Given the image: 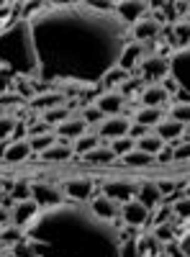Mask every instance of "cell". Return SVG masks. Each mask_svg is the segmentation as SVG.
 I'll list each match as a JSON object with an SVG mask.
<instances>
[{
  "instance_id": "57",
  "label": "cell",
  "mask_w": 190,
  "mask_h": 257,
  "mask_svg": "<svg viewBox=\"0 0 190 257\" xmlns=\"http://www.w3.org/2000/svg\"><path fill=\"white\" fill-rule=\"evenodd\" d=\"M157 257H167V254H164V252H162V254H157Z\"/></svg>"
},
{
  "instance_id": "11",
  "label": "cell",
  "mask_w": 190,
  "mask_h": 257,
  "mask_svg": "<svg viewBox=\"0 0 190 257\" xmlns=\"http://www.w3.org/2000/svg\"><path fill=\"white\" fill-rule=\"evenodd\" d=\"M129 126H131V121L126 118L123 113L121 116H105L100 123H98V137L100 139H108V142H113V139H118V137H126L129 134Z\"/></svg>"
},
{
  "instance_id": "1",
  "label": "cell",
  "mask_w": 190,
  "mask_h": 257,
  "mask_svg": "<svg viewBox=\"0 0 190 257\" xmlns=\"http://www.w3.org/2000/svg\"><path fill=\"white\" fill-rule=\"evenodd\" d=\"M39 62V82L57 88H95L103 82L129 44V26L116 13L88 3H47L29 18Z\"/></svg>"
},
{
  "instance_id": "29",
  "label": "cell",
  "mask_w": 190,
  "mask_h": 257,
  "mask_svg": "<svg viewBox=\"0 0 190 257\" xmlns=\"http://www.w3.org/2000/svg\"><path fill=\"white\" fill-rule=\"evenodd\" d=\"M26 239V229H21L16 224H8L6 229H0V244L3 247H16Z\"/></svg>"
},
{
  "instance_id": "56",
  "label": "cell",
  "mask_w": 190,
  "mask_h": 257,
  "mask_svg": "<svg viewBox=\"0 0 190 257\" xmlns=\"http://www.w3.org/2000/svg\"><path fill=\"white\" fill-rule=\"evenodd\" d=\"M185 21H187V24H190V11H187V18H185Z\"/></svg>"
},
{
  "instance_id": "37",
  "label": "cell",
  "mask_w": 190,
  "mask_h": 257,
  "mask_svg": "<svg viewBox=\"0 0 190 257\" xmlns=\"http://www.w3.org/2000/svg\"><path fill=\"white\" fill-rule=\"evenodd\" d=\"M172 216L180 219V221H187L190 219V198L187 196H180L172 201Z\"/></svg>"
},
{
  "instance_id": "22",
  "label": "cell",
  "mask_w": 190,
  "mask_h": 257,
  "mask_svg": "<svg viewBox=\"0 0 190 257\" xmlns=\"http://www.w3.org/2000/svg\"><path fill=\"white\" fill-rule=\"evenodd\" d=\"M31 144H29V139H21V142H8V147H6V152H3V160L6 162H11V165H21V162H26L29 157H31Z\"/></svg>"
},
{
  "instance_id": "45",
  "label": "cell",
  "mask_w": 190,
  "mask_h": 257,
  "mask_svg": "<svg viewBox=\"0 0 190 257\" xmlns=\"http://www.w3.org/2000/svg\"><path fill=\"white\" fill-rule=\"evenodd\" d=\"M118 257H139V247H136V237H134V239H123V242H121V249H118Z\"/></svg>"
},
{
  "instance_id": "15",
  "label": "cell",
  "mask_w": 190,
  "mask_h": 257,
  "mask_svg": "<svg viewBox=\"0 0 190 257\" xmlns=\"http://www.w3.org/2000/svg\"><path fill=\"white\" fill-rule=\"evenodd\" d=\"M90 211L95 213L98 219H103V221H113L116 216H118V211H121V203H116L113 198H108V196H93L90 198Z\"/></svg>"
},
{
  "instance_id": "17",
  "label": "cell",
  "mask_w": 190,
  "mask_h": 257,
  "mask_svg": "<svg viewBox=\"0 0 190 257\" xmlns=\"http://www.w3.org/2000/svg\"><path fill=\"white\" fill-rule=\"evenodd\" d=\"M144 59V44H136V41H129L121 52V59H118V67L126 70V72H134Z\"/></svg>"
},
{
  "instance_id": "38",
  "label": "cell",
  "mask_w": 190,
  "mask_h": 257,
  "mask_svg": "<svg viewBox=\"0 0 190 257\" xmlns=\"http://www.w3.org/2000/svg\"><path fill=\"white\" fill-rule=\"evenodd\" d=\"M170 118L182 123V126H187L190 123V103H175L170 108Z\"/></svg>"
},
{
  "instance_id": "25",
  "label": "cell",
  "mask_w": 190,
  "mask_h": 257,
  "mask_svg": "<svg viewBox=\"0 0 190 257\" xmlns=\"http://www.w3.org/2000/svg\"><path fill=\"white\" fill-rule=\"evenodd\" d=\"M136 247H139V257H157L164 252V244L154 237V231L136 237Z\"/></svg>"
},
{
  "instance_id": "4",
  "label": "cell",
  "mask_w": 190,
  "mask_h": 257,
  "mask_svg": "<svg viewBox=\"0 0 190 257\" xmlns=\"http://www.w3.org/2000/svg\"><path fill=\"white\" fill-rule=\"evenodd\" d=\"M170 75L175 77L180 90L190 93V44L172 52V57H170Z\"/></svg>"
},
{
  "instance_id": "53",
  "label": "cell",
  "mask_w": 190,
  "mask_h": 257,
  "mask_svg": "<svg viewBox=\"0 0 190 257\" xmlns=\"http://www.w3.org/2000/svg\"><path fill=\"white\" fill-rule=\"evenodd\" d=\"M11 224V211L6 206H0V229H6Z\"/></svg>"
},
{
  "instance_id": "8",
  "label": "cell",
  "mask_w": 190,
  "mask_h": 257,
  "mask_svg": "<svg viewBox=\"0 0 190 257\" xmlns=\"http://www.w3.org/2000/svg\"><path fill=\"white\" fill-rule=\"evenodd\" d=\"M31 198L41 206V208H54L59 203H67L62 188L52 185V183H31Z\"/></svg>"
},
{
  "instance_id": "46",
  "label": "cell",
  "mask_w": 190,
  "mask_h": 257,
  "mask_svg": "<svg viewBox=\"0 0 190 257\" xmlns=\"http://www.w3.org/2000/svg\"><path fill=\"white\" fill-rule=\"evenodd\" d=\"M172 149H175V162H190V142H177Z\"/></svg>"
},
{
  "instance_id": "31",
  "label": "cell",
  "mask_w": 190,
  "mask_h": 257,
  "mask_svg": "<svg viewBox=\"0 0 190 257\" xmlns=\"http://www.w3.org/2000/svg\"><path fill=\"white\" fill-rule=\"evenodd\" d=\"M162 147H164V142L154 134V132H149L146 137H141V139H136V149H141V152H146V155H152V157H157L159 152H162Z\"/></svg>"
},
{
  "instance_id": "35",
  "label": "cell",
  "mask_w": 190,
  "mask_h": 257,
  "mask_svg": "<svg viewBox=\"0 0 190 257\" xmlns=\"http://www.w3.org/2000/svg\"><path fill=\"white\" fill-rule=\"evenodd\" d=\"M16 126H18L16 116H11V113L0 116V142H11L16 134Z\"/></svg>"
},
{
  "instance_id": "3",
  "label": "cell",
  "mask_w": 190,
  "mask_h": 257,
  "mask_svg": "<svg viewBox=\"0 0 190 257\" xmlns=\"http://www.w3.org/2000/svg\"><path fill=\"white\" fill-rule=\"evenodd\" d=\"M0 67H8L11 72H16V77L39 80V62L29 21L18 18L16 24L0 29Z\"/></svg>"
},
{
  "instance_id": "54",
  "label": "cell",
  "mask_w": 190,
  "mask_h": 257,
  "mask_svg": "<svg viewBox=\"0 0 190 257\" xmlns=\"http://www.w3.org/2000/svg\"><path fill=\"white\" fill-rule=\"evenodd\" d=\"M185 196H187V198H190V183H187V185H185Z\"/></svg>"
},
{
  "instance_id": "48",
  "label": "cell",
  "mask_w": 190,
  "mask_h": 257,
  "mask_svg": "<svg viewBox=\"0 0 190 257\" xmlns=\"http://www.w3.org/2000/svg\"><path fill=\"white\" fill-rule=\"evenodd\" d=\"M154 183H157V188H159V193H162V198L177 193V183H175V180H154Z\"/></svg>"
},
{
  "instance_id": "19",
  "label": "cell",
  "mask_w": 190,
  "mask_h": 257,
  "mask_svg": "<svg viewBox=\"0 0 190 257\" xmlns=\"http://www.w3.org/2000/svg\"><path fill=\"white\" fill-rule=\"evenodd\" d=\"M88 132V123L82 121L80 116H70L65 123H59L57 128H54V134H57V139H62V142H67V139H77V137H82Z\"/></svg>"
},
{
  "instance_id": "24",
  "label": "cell",
  "mask_w": 190,
  "mask_h": 257,
  "mask_svg": "<svg viewBox=\"0 0 190 257\" xmlns=\"http://www.w3.org/2000/svg\"><path fill=\"white\" fill-rule=\"evenodd\" d=\"M72 157H75V149H72V144H67V142H57L54 147L47 149V152L39 155L41 162H49V165H52V162H54V165H57V162H67V160H72Z\"/></svg>"
},
{
  "instance_id": "55",
  "label": "cell",
  "mask_w": 190,
  "mask_h": 257,
  "mask_svg": "<svg viewBox=\"0 0 190 257\" xmlns=\"http://www.w3.org/2000/svg\"><path fill=\"white\" fill-rule=\"evenodd\" d=\"M0 116H6V108H3V105H0Z\"/></svg>"
},
{
  "instance_id": "30",
  "label": "cell",
  "mask_w": 190,
  "mask_h": 257,
  "mask_svg": "<svg viewBox=\"0 0 190 257\" xmlns=\"http://www.w3.org/2000/svg\"><path fill=\"white\" fill-rule=\"evenodd\" d=\"M164 118V111L162 108H139L134 113V123H141V126H157L159 121Z\"/></svg>"
},
{
  "instance_id": "51",
  "label": "cell",
  "mask_w": 190,
  "mask_h": 257,
  "mask_svg": "<svg viewBox=\"0 0 190 257\" xmlns=\"http://www.w3.org/2000/svg\"><path fill=\"white\" fill-rule=\"evenodd\" d=\"M157 85H162V88H164L167 93H170V95L180 90V88H177V82H175V77H172V75H167V77H164L162 82H157Z\"/></svg>"
},
{
  "instance_id": "18",
  "label": "cell",
  "mask_w": 190,
  "mask_h": 257,
  "mask_svg": "<svg viewBox=\"0 0 190 257\" xmlns=\"http://www.w3.org/2000/svg\"><path fill=\"white\" fill-rule=\"evenodd\" d=\"M182 132H185V126L177 123V121H172V118H162V121L154 126V134H157L164 144H170V147H175V144L180 142Z\"/></svg>"
},
{
  "instance_id": "32",
  "label": "cell",
  "mask_w": 190,
  "mask_h": 257,
  "mask_svg": "<svg viewBox=\"0 0 190 257\" xmlns=\"http://www.w3.org/2000/svg\"><path fill=\"white\" fill-rule=\"evenodd\" d=\"M121 162H123L126 167H152V165H154V157L146 155V152H141V149H131L129 155L121 157Z\"/></svg>"
},
{
  "instance_id": "2",
  "label": "cell",
  "mask_w": 190,
  "mask_h": 257,
  "mask_svg": "<svg viewBox=\"0 0 190 257\" xmlns=\"http://www.w3.org/2000/svg\"><path fill=\"white\" fill-rule=\"evenodd\" d=\"M34 257H118L121 239L113 221H103L88 203H59L39 211L26 226Z\"/></svg>"
},
{
  "instance_id": "5",
  "label": "cell",
  "mask_w": 190,
  "mask_h": 257,
  "mask_svg": "<svg viewBox=\"0 0 190 257\" xmlns=\"http://www.w3.org/2000/svg\"><path fill=\"white\" fill-rule=\"evenodd\" d=\"M136 72H139V77L154 80V85H157V82H162L167 75H170V57H159V54L144 57L141 64H139V67H136L131 75H136Z\"/></svg>"
},
{
  "instance_id": "50",
  "label": "cell",
  "mask_w": 190,
  "mask_h": 257,
  "mask_svg": "<svg viewBox=\"0 0 190 257\" xmlns=\"http://www.w3.org/2000/svg\"><path fill=\"white\" fill-rule=\"evenodd\" d=\"M146 134H149V128L141 126V123H134V121H131V126H129V134H126V137H131V139L136 142V139H141V137H146Z\"/></svg>"
},
{
  "instance_id": "21",
  "label": "cell",
  "mask_w": 190,
  "mask_h": 257,
  "mask_svg": "<svg viewBox=\"0 0 190 257\" xmlns=\"http://www.w3.org/2000/svg\"><path fill=\"white\" fill-rule=\"evenodd\" d=\"M164 31H167V36H170L172 52L190 44V24H187V21H172V24L167 26Z\"/></svg>"
},
{
  "instance_id": "7",
  "label": "cell",
  "mask_w": 190,
  "mask_h": 257,
  "mask_svg": "<svg viewBox=\"0 0 190 257\" xmlns=\"http://www.w3.org/2000/svg\"><path fill=\"white\" fill-rule=\"evenodd\" d=\"M93 190H95V183L90 178H72V180L62 183V193L72 203H90Z\"/></svg>"
},
{
  "instance_id": "10",
  "label": "cell",
  "mask_w": 190,
  "mask_h": 257,
  "mask_svg": "<svg viewBox=\"0 0 190 257\" xmlns=\"http://www.w3.org/2000/svg\"><path fill=\"white\" fill-rule=\"evenodd\" d=\"M118 216H121V221H123L126 226H136V229L152 221V219H149V216H152L149 208H146L144 203H139L136 198H134V201H126V203H121Z\"/></svg>"
},
{
  "instance_id": "42",
  "label": "cell",
  "mask_w": 190,
  "mask_h": 257,
  "mask_svg": "<svg viewBox=\"0 0 190 257\" xmlns=\"http://www.w3.org/2000/svg\"><path fill=\"white\" fill-rule=\"evenodd\" d=\"M141 90H144V85H141V80H134V77H129L121 88H118V93L123 95V98H129V95H134V93H139L141 95Z\"/></svg>"
},
{
  "instance_id": "14",
  "label": "cell",
  "mask_w": 190,
  "mask_h": 257,
  "mask_svg": "<svg viewBox=\"0 0 190 257\" xmlns=\"http://www.w3.org/2000/svg\"><path fill=\"white\" fill-rule=\"evenodd\" d=\"M95 108L103 113V116H121L123 105H126V98L118 93V90H105L95 98Z\"/></svg>"
},
{
  "instance_id": "39",
  "label": "cell",
  "mask_w": 190,
  "mask_h": 257,
  "mask_svg": "<svg viewBox=\"0 0 190 257\" xmlns=\"http://www.w3.org/2000/svg\"><path fill=\"white\" fill-rule=\"evenodd\" d=\"M11 198H16V201H29V198H31V183L16 180V183L11 185Z\"/></svg>"
},
{
  "instance_id": "36",
  "label": "cell",
  "mask_w": 190,
  "mask_h": 257,
  "mask_svg": "<svg viewBox=\"0 0 190 257\" xmlns=\"http://www.w3.org/2000/svg\"><path fill=\"white\" fill-rule=\"evenodd\" d=\"M108 147L113 149L116 157H123V155H129L131 149H136V142H134L131 137H118V139H113Z\"/></svg>"
},
{
  "instance_id": "43",
  "label": "cell",
  "mask_w": 190,
  "mask_h": 257,
  "mask_svg": "<svg viewBox=\"0 0 190 257\" xmlns=\"http://www.w3.org/2000/svg\"><path fill=\"white\" fill-rule=\"evenodd\" d=\"M13 82H16V72H11L8 67H0V95L11 93L13 90Z\"/></svg>"
},
{
  "instance_id": "9",
  "label": "cell",
  "mask_w": 190,
  "mask_h": 257,
  "mask_svg": "<svg viewBox=\"0 0 190 257\" xmlns=\"http://www.w3.org/2000/svg\"><path fill=\"white\" fill-rule=\"evenodd\" d=\"M100 193L113 198L116 203H126V201H134V196L139 193V183H134V180H105L100 185Z\"/></svg>"
},
{
  "instance_id": "41",
  "label": "cell",
  "mask_w": 190,
  "mask_h": 257,
  "mask_svg": "<svg viewBox=\"0 0 190 257\" xmlns=\"http://www.w3.org/2000/svg\"><path fill=\"white\" fill-rule=\"evenodd\" d=\"M0 105L6 108V113H8V111L13 113V108H21V105H24V98H21L16 90H11V93H3V95H0Z\"/></svg>"
},
{
  "instance_id": "23",
  "label": "cell",
  "mask_w": 190,
  "mask_h": 257,
  "mask_svg": "<svg viewBox=\"0 0 190 257\" xmlns=\"http://www.w3.org/2000/svg\"><path fill=\"white\" fill-rule=\"evenodd\" d=\"M136 201H139V203H144L149 211H152V208H157V206L162 203V193H159L157 183H154V180H144V183H139Z\"/></svg>"
},
{
  "instance_id": "28",
  "label": "cell",
  "mask_w": 190,
  "mask_h": 257,
  "mask_svg": "<svg viewBox=\"0 0 190 257\" xmlns=\"http://www.w3.org/2000/svg\"><path fill=\"white\" fill-rule=\"evenodd\" d=\"M95 147H100V137H98V132H85L82 137H77V139L72 142L75 155H88V152H93Z\"/></svg>"
},
{
  "instance_id": "44",
  "label": "cell",
  "mask_w": 190,
  "mask_h": 257,
  "mask_svg": "<svg viewBox=\"0 0 190 257\" xmlns=\"http://www.w3.org/2000/svg\"><path fill=\"white\" fill-rule=\"evenodd\" d=\"M80 118H82V121H85V123L90 126V123H100L105 116H103V113L95 108V105H85V108H82V113H80Z\"/></svg>"
},
{
  "instance_id": "34",
  "label": "cell",
  "mask_w": 190,
  "mask_h": 257,
  "mask_svg": "<svg viewBox=\"0 0 190 257\" xmlns=\"http://www.w3.org/2000/svg\"><path fill=\"white\" fill-rule=\"evenodd\" d=\"M59 139H57V134H41V137H31L29 139V144H31V149H34V152H47V149L49 147H54Z\"/></svg>"
},
{
  "instance_id": "52",
  "label": "cell",
  "mask_w": 190,
  "mask_h": 257,
  "mask_svg": "<svg viewBox=\"0 0 190 257\" xmlns=\"http://www.w3.org/2000/svg\"><path fill=\"white\" fill-rule=\"evenodd\" d=\"M177 242H180V247L185 249V254L190 257V226H187V229L180 234V237H177Z\"/></svg>"
},
{
  "instance_id": "26",
  "label": "cell",
  "mask_w": 190,
  "mask_h": 257,
  "mask_svg": "<svg viewBox=\"0 0 190 257\" xmlns=\"http://www.w3.org/2000/svg\"><path fill=\"white\" fill-rule=\"evenodd\" d=\"M72 116V108L70 105H57V108H49V111H41L39 113V118L44 121V123H49V126H59V123H65L67 118Z\"/></svg>"
},
{
  "instance_id": "16",
  "label": "cell",
  "mask_w": 190,
  "mask_h": 257,
  "mask_svg": "<svg viewBox=\"0 0 190 257\" xmlns=\"http://www.w3.org/2000/svg\"><path fill=\"white\" fill-rule=\"evenodd\" d=\"M57 105H67V95L59 93V90H44V93H36L31 98V108L36 113L41 111H49V108H57Z\"/></svg>"
},
{
  "instance_id": "6",
  "label": "cell",
  "mask_w": 190,
  "mask_h": 257,
  "mask_svg": "<svg viewBox=\"0 0 190 257\" xmlns=\"http://www.w3.org/2000/svg\"><path fill=\"white\" fill-rule=\"evenodd\" d=\"M149 8H152V3H146V0H116L113 13L123 21L126 26H134L136 21L146 18Z\"/></svg>"
},
{
  "instance_id": "12",
  "label": "cell",
  "mask_w": 190,
  "mask_h": 257,
  "mask_svg": "<svg viewBox=\"0 0 190 257\" xmlns=\"http://www.w3.org/2000/svg\"><path fill=\"white\" fill-rule=\"evenodd\" d=\"M162 34V26L152 16H146L141 21H136L134 26H129V41H136V44H146V41H154Z\"/></svg>"
},
{
  "instance_id": "20",
  "label": "cell",
  "mask_w": 190,
  "mask_h": 257,
  "mask_svg": "<svg viewBox=\"0 0 190 257\" xmlns=\"http://www.w3.org/2000/svg\"><path fill=\"white\" fill-rule=\"evenodd\" d=\"M141 108H162V105L170 100V93H167L162 85H146V88L141 90Z\"/></svg>"
},
{
  "instance_id": "27",
  "label": "cell",
  "mask_w": 190,
  "mask_h": 257,
  "mask_svg": "<svg viewBox=\"0 0 190 257\" xmlns=\"http://www.w3.org/2000/svg\"><path fill=\"white\" fill-rule=\"evenodd\" d=\"M82 160H85L88 165H111V162H116L118 157L113 155V149L111 147H95L93 152H88V155H82Z\"/></svg>"
},
{
  "instance_id": "40",
  "label": "cell",
  "mask_w": 190,
  "mask_h": 257,
  "mask_svg": "<svg viewBox=\"0 0 190 257\" xmlns=\"http://www.w3.org/2000/svg\"><path fill=\"white\" fill-rule=\"evenodd\" d=\"M154 237H157L162 244H167V242H175V239H177V231H175L172 224H157V226H154Z\"/></svg>"
},
{
  "instance_id": "13",
  "label": "cell",
  "mask_w": 190,
  "mask_h": 257,
  "mask_svg": "<svg viewBox=\"0 0 190 257\" xmlns=\"http://www.w3.org/2000/svg\"><path fill=\"white\" fill-rule=\"evenodd\" d=\"M39 211H41V206H39L34 198H29V201H16V203H13V211H11V224L26 229V226L39 216Z\"/></svg>"
},
{
  "instance_id": "47",
  "label": "cell",
  "mask_w": 190,
  "mask_h": 257,
  "mask_svg": "<svg viewBox=\"0 0 190 257\" xmlns=\"http://www.w3.org/2000/svg\"><path fill=\"white\" fill-rule=\"evenodd\" d=\"M154 162H157V165H170V162H175V149H172L170 144H164L162 152L154 157Z\"/></svg>"
},
{
  "instance_id": "49",
  "label": "cell",
  "mask_w": 190,
  "mask_h": 257,
  "mask_svg": "<svg viewBox=\"0 0 190 257\" xmlns=\"http://www.w3.org/2000/svg\"><path fill=\"white\" fill-rule=\"evenodd\" d=\"M164 254H167V257H187V254H185V249L180 247V242H177V239L164 244Z\"/></svg>"
},
{
  "instance_id": "33",
  "label": "cell",
  "mask_w": 190,
  "mask_h": 257,
  "mask_svg": "<svg viewBox=\"0 0 190 257\" xmlns=\"http://www.w3.org/2000/svg\"><path fill=\"white\" fill-rule=\"evenodd\" d=\"M129 77H131V72H126V70H121V67H113L108 75L103 77V82H100V85H105L108 90H118L121 85H123L126 80H129Z\"/></svg>"
}]
</instances>
